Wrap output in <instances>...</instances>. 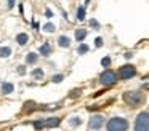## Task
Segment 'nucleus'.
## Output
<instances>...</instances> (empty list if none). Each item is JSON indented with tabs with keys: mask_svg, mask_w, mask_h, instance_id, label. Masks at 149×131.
<instances>
[{
	"mask_svg": "<svg viewBox=\"0 0 149 131\" xmlns=\"http://www.w3.org/2000/svg\"><path fill=\"white\" fill-rule=\"evenodd\" d=\"M123 101L130 107H136L144 101V94L141 91H125L123 93Z\"/></svg>",
	"mask_w": 149,
	"mask_h": 131,
	"instance_id": "f257e3e1",
	"label": "nucleus"
},
{
	"mask_svg": "<svg viewBox=\"0 0 149 131\" xmlns=\"http://www.w3.org/2000/svg\"><path fill=\"white\" fill-rule=\"evenodd\" d=\"M128 121L122 117H114L107 121V131H127Z\"/></svg>",
	"mask_w": 149,
	"mask_h": 131,
	"instance_id": "f03ea898",
	"label": "nucleus"
},
{
	"mask_svg": "<svg viewBox=\"0 0 149 131\" xmlns=\"http://www.w3.org/2000/svg\"><path fill=\"white\" fill-rule=\"evenodd\" d=\"M135 131H149V114L141 112L135 120Z\"/></svg>",
	"mask_w": 149,
	"mask_h": 131,
	"instance_id": "7ed1b4c3",
	"label": "nucleus"
},
{
	"mask_svg": "<svg viewBox=\"0 0 149 131\" xmlns=\"http://www.w3.org/2000/svg\"><path fill=\"white\" fill-rule=\"evenodd\" d=\"M100 82H101V85H104V86H112L114 83L117 82V73L114 72V70H104L103 73L100 75Z\"/></svg>",
	"mask_w": 149,
	"mask_h": 131,
	"instance_id": "20e7f679",
	"label": "nucleus"
},
{
	"mask_svg": "<svg viewBox=\"0 0 149 131\" xmlns=\"http://www.w3.org/2000/svg\"><path fill=\"white\" fill-rule=\"evenodd\" d=\"M136 75V67L132 66V64H127V66H122L119 69V78L120 80H128L132 77Z\"/></svg>",
	"mask_w": 149,
	"mask_h": 131,
	"instance_id": "39448f33",
	"label": "nucleus"
},
{
	"mask_svg": "<svg viewBox=\"0 0 149 131\" xmlns=\"http://www.w3.org/2000/svg\"><path fill=\"white\" fill-rule=\"evenodd\" d=\"M103 125H104L103 115H93V117L88 120V128H90V130H100Z\"/></svg>",
	"mask_w": 149,
	"mask_h": 131,
	"instance_id": "423d86ee",
	"label": "nucleus"
},
{
	"mask_svg": "<svg viewBox=\"0 0 149 131\" xmlns=\"http://www.w3.org/2000/svg\"><path fill=\"white\" fill-rule=\"evenodd\" d=\"M45 121V128H58L61 125V118L59 117H48V118H43Z\"/></svg>",
	"mask_w": 149,
	"mask_h": 131,
	"instance_id": "0eeeda50",
	"label": "nucleus"
},
{
	"mask_svg": "<svg viewBox=\"0 0 149 131\" xmlns=\"http://www.w3.org/2000/svg\"><path fill=\"white\" fill-rule=\"evenodd\" d=\"M52 51H53V48H52V45H50L48 42L42 43L40 48H39V54H42V56H45V58H48L50 54H52Z\"/></svg>",
	"mask_w": 149,
	"mask_h": 131,
	"instance_id": "6e6552de",
	"label": "nucleus"
},
{
	"mask_svg": "<svg viewBox=\"0 0 149 131\" xmlns=\"http://www.w3.org/2000/svg\"><path fill=\"white\" fill-rule=\"evenodd\" d=\"M15 91V85L11 82H3L2 86H0V93L2 94H11Z\"/></svg>",
	"mask_w": 149,
	"mask_h": 131,
	"instance_id": "1a4fd4ad",
	"label": "nucleus"
},
{
	"mask_svg": "<svg viewBox=\"0 0 149 131\" xmlns=\"http://www.w3.org/2000/svg\"><path fill=\"white\" fill-rule=\"evenodd\" d=\"M16 42H18V45L24 46V45H27V42H29V35H27L26 32H19V34L16 35Z\"/></svg>",
	"mask_w": 149,
	"mask_h": 131,
	"instance_id": "9d476101",
	"label": "nucleus"
},
{
	"mask_svg": "<svg viewBox=\"0 0 149 131\" xmlns=\"http://www.w3.org/2000/svg\"><path fill=\"white\" fill-rule=\"evenodd\" d=\"M58 45L61 48H69L71 46V38L66 37V35H61V37L58 38Z\"/></svg>",
	"mask_w": 149,
	"mask_h": 131,
	"instance_id": "9b49d317",
	"label": "nucleus"
},
{
	"mask_svg": "<svg viewBox=\"0 0 149 131\" xmlns=\"http://www.w3.org/2000/svg\"><path fill=\"white\" fill-rule=\"evenodd\" d=\"M85 37H87V30L85 29H77L75 30V40L77 42H84Z\"/></svg>",
	"mask_w": 149,
	"mask_h": 131,
	"instance_id": "f8f14e48",
	"label": "nucleus"
},
{
	"mask_svg": "<svg viewBox=\"0 0 149 131\" xmlns=\"http://www.w3.org/2000/svg\"><path fill=\"white\" fill-rule=\"evenodd\" d=\"M11 53H13V50L10 46H0V58H8L11 56Z\"/></svg>",
	"mask_w": 149,
	"mask_h": 131,
	"instance_id": "ddd939ff",
	"label": "nucleus"
},
{
	"mask_svg": "<svg viewBox=\"0 0 149 131\" xmlns=\"http://www.w3.org/2000/svg\"><path fill=\"white\" fill-rule=\"evenodd\" d=\"M37 61H39L37 53H29V54L26 56V62H27V64H37Z\"/></svg>",
	"mask_w": 149,
	"mask_h": 131,
	"instance_id": "4468645a",
	"label": "nucleus"
},
{
	"mask_svg": "<svg viewBox=\"0 0 149 131\" xmlns=\"http://www.w3.org/2000/svg\"><path fill=\"white\" fill-rule=\"evenodd\" d=\"M32 77H34V78H37V80H42L43 77H45V72H43L40 67H37V69L32 70Z\"/></svg>",
	"mask_w": 149,
	"mask_h": 131,
	"instance_id": "2eb2a0df",
	"label": "nucleus"
},
{
	"mask_svg": "<svg viewBox=\"0 0 149 131\" xmlns=\"http://www.w3.org/2000/svg\"><path fill=\"white\" fill-rule=\"evenodd\" d=\"M34 128H36V131H42L43 128H45V121H43V118L34 121Z\"/></svg>",
	"mask_w": 149,
	"mask_h": 131,
	"instance_id": "dca6fc26",
	"label": "nucleus"
},
{
	"mask_svg": "<svg viewBox=\"0 0 149 131\" xmlns=\"http://www.w3.org/2000/svg\"><path fill=\"white\" fill-rule=\"evenodd\" d=\"M77 19L79 21H84L85 19V6H79L77 8Z\"/></svg>",
	"mask_w": 149,
	"mask_h": 131,
	"instance_id": "f3484780",
	"label": "nucleus"
},
{
	"mask_svg": "<svg viewBox=\"0 0 149 131\" xmlns=\"http://www.w3.org/2000/svg\"><path fill=\"white\" fill-rule=\"evenodd\" d=\"M63 80H64V75H63V73H56V75L52 77L53 83H59V82H63Z\"/></svg>",
	"mask_w": 149,
	"mask_h": 131,
	"instance_id": "a211bd4d",
	"label": "nucleus"
},
{
	"mask_svg": "<svg viewBox=\"0 0 149 131\" xmlns=\"http://www.w3.org/2000/svg\"><path fill=\"white\" fill-rule=\"evenodd\" d=\"M88 50H90V48H88V45L80 43V45H79V50H77V51H79V54H85Z\"/></svg>",
	"mask_w": 149,
	"mask_h": 131,
	"instance_id": "6ab92c4d",
	"label": "nucleus"
},
{
	"mask_svg": "<svg viewBox=\"0 0 149 131\" xmlns=\"http://www.w3.org/2000/svg\"><path fill=\"white\" fill-rule=\"evenodd\" d=\"M43 30L48 32V34H52V32H55V24H52V22H48V24L43 26Z\"/></svg>",
	"mask_w": 149,
	"mask_h": 131,
	"instance_id": "aec40b11",
	"label": "nucleus"
},
{
	"mask_svg": "<svg viewBox=\"0 0 149 131\" xmlns=\"http://www.w3.org/2000/svg\"><path fill=\"white\" fill-rule=\"evenodd\" d=\"M69 123H71V126H79V125L82 123V120L79 117H72L71 120H69Z\"/></svg>",
	"mask_w": 149,
	"mask_h": 131,
	"instance_id": "412c9836",
	"label": "nucleus"
},
{
	"mask_svg": "<svg viewBox=\"0 0 149 131\" xmlns=\"http://www.w3.org/2000/svg\"><path fill=\"white\" fill-rule=\"evenodd\" d=\"M80 94H82V89H80V88H77V89H72L71 94H69V98H79Z\"/></svg>",
	"mask_w": 149,
	"mask_h": 131,
	"instance_id": "4be33fe9",
	"label": "nucleus"
},
{
	"mask_svg": "<svg viewBox=\"0 0 149 131\" xmlns=\"http://www.w3.org/2000/svg\"><path fill=\"white\" fill-rule=\"evenodd\" d=\"M101 66H103V67H109L111 66V58L109 56L103 58V59H101Z\"/></svg>",
	"mask_w": 149,
	"mask_h": 131,
	"instance_id": "5701e85b",
	"label": "nucleus"
},
{
	"mask_svg": "<svg viewBox=\"0 0 149 131\" xmlns=\"http://www.w3.org/2000/svg\"><path fill=\"white\" fill-rule=\"evenodd\" d=\"M90 26H91V27H95V29H98V27H100V22H98L96 19H90Z\"/></svg>",
	"mask_w": 149,
	"mask_h": 131,
	"instance_id": "b1692460",
	"label": "nucleus"
},
{
	"mask_svg": "<svg viewBox=\"0 0 149 131\" xmlns=\"http://www.w3.org/2000/svg\"><path fill=\"white\" fill-rule=\"evenodd\" d=\"M95 45H96V46H103V38L98 37L96 40H95Z\"/></svg>",
	"mask_w": 149,
	"mask_h": 131,
	"instance_id": "393cba45",
	"label": "nucleus"
},
{
	"mask_svg": "<svg viewBox=\"0 0 149 131\" xmlns=\"http://www.w3.org/2000/svg\"><path fill=\"white\" fill-rule=\"evenodd\" d=\"M18 73H19V75L26 73V67H24V66H19V67H18Z\"/></svg>",
	"mask_w": 149,
	"mask_h": 131,
	"instance_id": "a878e982",
	"label": "nucleus"
},
{
	"mask_svg": "<svg viewBox=\"0 0 149 131\" xmlns=\"http://www.w3.org/2000/svg\"><path fill=\"white\" fill-rule=\"evenodd\" d=\"M45 16L47 18H53V11L52 10H45Z\"/></svg>",
	"mask_w": 149,
	"mask_h": 131,
	"instance_id": "bb28decb",
	"label": "nucleus"
},
{
	"mask_svg": "<svg viewBox=\"0 0 149 131\" xmlns=\"http://www.w3.org/2000/svg\"><path fill=\"white\" fill-rule=\"evenodd\" d=\"M15 2H16V0H8V8H13V6L16 5Z\"/></svg>",
	"mask_w": 149,
	"mask_h": 131,
	"instance_id": "cd10ccee",
	"label": "nucleus"
},
{
	"mask_svg": "<svg viewBox=\"0 0 149 131\" xmlns=\"http://www.w3.org/2000/svg\"><path fill=\"white\" fill-rule=\"evenodd\" d=\"M32 26H34V30H39V22H36V21H32Z\"/></svg>",
	"mask_w": 149,
	"mask_h": 131,
	"instance_id": "c85d7f7f",
	"label": "nucleus"
}]
</instances>
